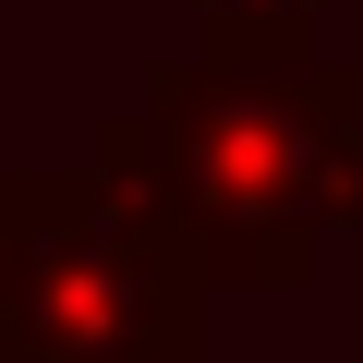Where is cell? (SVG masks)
Returning <instances> with one entry per match:
<instances>
[{"label":"cell","instance_id":"cell-2","mask_svg":"<svg viewBox=\"0 0 363 363\" xmlns=\"http://www.w3.org/2000/svg\"><path fill=\"white\" fill-rule=\"evenodd\" d=\"M0 339H25V363H194L182 218L109 157L97 182H25V255H13Z\"/></svg>","mask_w":363,"mask_h":363},{"label":"cell","instance_id":"cell-4","mask_svg":"<svg viewBox=\"0 0 363 363\" xmlns=\"http://www.w3.org/2000/svg\"><path fill=\"white\" fill-rule=\"evenodd\" d=\"M339 169H351V206H363V85L339 97Z\"/></svg>","mask_w":363,"mask_h":363},{"label":"cell","instance_id":"cell-1","mask_svg":"<svg viewBox=\"0 0 363 363\" xmlns=\"http://www.w3.org/2000/svg\"><path fill=\"white\" fill-rule=\"evenodd\" d=\"M339 97L351 85H303L267 61H194L133 133L109 121L97 145L218 267H303V230L339 206Z\"/></svg>","mask_w":363,"mask_h":363},{"label":"cell","instance_id":"cell-3","mask_svg":"<svg viewBox=\"0 0 363 363\" xmlns=\"http://www.w3.org/2000/svg\"><path fill=\"white\" fill-rule=\"evenodd\" d=\"M13 255H25V182H0V303H13Z\"/></svg>","mask_w":363,"mask_h":363}]
</instances>
